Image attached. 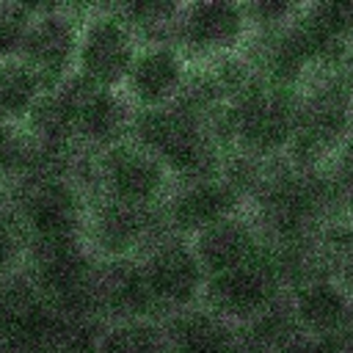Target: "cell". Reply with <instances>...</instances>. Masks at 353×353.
I'll list each match as a JSON object with an SVG mask.
<instances>
[{"label": "cell", "instance_id": "8992f818", "mask_svg": "<svg viewBox=\"0 0 353 353\" xmlns=\"http://www.w3.org/2000/svg\"><path fill=\"white\" fill-rule=\"evenodd\" d=\"M69 323L44 301L25 270L0 284V347L6 353H63Z\"/></svg>", "mask_w": 353, "mask_h": 353}, {"label": "cell", "instance_id": "44dd1931", "mask_svg": "<svg viewBox=\"0 0 353 353\" xmlns=\"http://www.w3.org/2000/svg\"><path fill=\"white\" fill-rule=\"evenodd\" d=\"M25 265H28V240L8 190L0 188V284L19 276Z\"/></svg>", "mask_w": 353, "mask_h": 353}, {"label": "cell", "instance_id": "52a82bcc", "mask_svg": "<svg viewBox=\"0 0 353 353\" xmlns=\"http://www.w3.org/2000/svg\"><path fill=\"white\" fill-rule=\"evenodd\" d=\"M251 36L245 3L204 0L179 6L171 28V44L193 63H212L229 55H240Z\"/></svg>", "mask_w": 353, "mask_h": 353}, {"label": "cell", "instance_id": "3957f363", "mask_svg": "<svg viewBox=\"0 0 353 353\" xmlns=\"http://www.w3.org/2000/svg\"><path fill=\"white\" fill-rule=\"evenodd\" d=\"M353 132V99L339 69L303 83L295 113V132L284 160L298 171H317Z\"/></svg>", "mask_w": 353, "mask_h": 353}, {"label": "cell", "instance_id": "9a60e30c", "mask_svg": "<svg viewBox=\"0 0 353 353\" xmlns=\"http://www.w3.org/2000/svg\"><path fill=\"white\" fill-rule=\"evenodd\" d=\"M135 108L127 102L121 91L94 88L83 83L74 116V141L77 149L97 154L124 138H130Z\"/></svg>", "mask_w": 353, "mask_h": 353}, {"label": "cell", "instance_id": "6da1fadb", "mask_svg": "<svg viewBox=\"0 0 353 353\" xmlns=\"http://www.w3.org/2000/svg\"><path fill=\"white\" fill-rule=\"evenodd\" d=\"M6 190L28 240V256L85 243L88 193L72 174H39Z\"/></svg>", "mask_w": 353, "mask_h": 353}, {"label": "cell", "instance_id": "8fae6325", "mask_svg": "<svg viewBox=\"0 0 353 353\" xmlns=\"http://www.w3.org/2000/svg\"><path fill=\"white\" fill-rule=\"evenodd\" d=\"M80 22H83V14H74L72 8L36 6V14L25 30L17 58L36 72L44 91H52L63 85L69 77H74Z\"/></svg>", "mask_w": 353, "mask_h": 353}, {"label": "cell", "instance_id": "5b68a950", "mask_svg": "<svg viewBox=\"0 0 353 353\" xmlns=\"http://www.w3.org/2000/svg\"><path fill=\"white\" fill-rule=\"evenodd\" d=\"M287 276L279 251L270 245L259 259H251L226 273L210 276L201 306L234 325H245L284 301Z\"/></svg>", "mask_w": 353, "mask_h": 353}, {"label": "cell", "instance_id": "484cf974", "mask_svg": "<svg viewBox=\"0 0 353 353\" xmlns=\"http://www.w3.org/2000/svg\"><path fill=\"white\" fill-rule=\"evenodd\" d=\"M0 353H6V350H3V347H0Z\"/></svg>", "mask_w": 353, "mask_h": 353}, {"label": "cell", "instance_id": "d4e9b609", "mask_svg": "<svg viewBox=\"0 0 353 353\" xmlns=\"http://www.w3.org/2000/svg\"><path fill=\"white\" fill-rule=\"evenodd\" d=\"M339 77H342V83H345L350 99H353V47L347 50V55H345L342 63H339Z\"/></svg>", "mask_w": 353, "mask_h": 353}, {"label": "cell", "instance_id": "5bb4252c", "mask_svg": "<svg viewBox=\"0 0 353 353\" xmlns=\"http://www.w3.org/2000/svg\"><path fill=\"white\" fill-rule=\"evenodd\" d=\"M190 72V61L171 41L141 44L121 85V94L135 110L168 108L182 97Z\"/></svg>", "mask_w": 353, "mask_h": 353}, {"label": "cell", "instance_id": "ac0fdd59", "mask_svg": "<svg viewBox=\"0 0 353 353\" xmlns=\"http://www.w3.org/2000/svg\"><path fill=\"white\" fill-rule=\"evenodd\" d=\"M99 309L105 323L124 320H163L152 298V290L143 279L138 259L102 262L99 279Z\"/></svg>", "mask_w": 353, "mask_h": 353}, {"label": "cell", "instance_id": "ba28073f", "mask_svg": "<svg viewBox=\"0 0 353 353\" xmlns=\"http://www.w3.org/2000/svg\"><path fill=\"white\" fill-rule=\"evenodd\" d=\"M138 47V36L113 6L88 8L80 22L74 74L94 88L121 91Z\"/></svg>", "mask_w": 353, "mask_h": 353}, {"label": "cell", "instance_id": "9c48e42d", "mask_svg": "<svg viewBox=\"0 0 353 353\" xmlns=\"http://www.w3.org/2000/svg\"><path fill=\"white\" fill-rule=\"evenodd\" d=\"M138 262L152 290V298L160 309V317H168L201 303L207 273L190 240L165 232L143 248Z\"/></svg>", "mask_w": 353, "mask_h": 353}, {"label": "cell", "instance_id": "e0dca14e", "mask_svg": "<svg viewBox=\"0 0 353 353\" xmlns=\"http://www.w3.org/2000/svg\"><path fill=\"white\" fill-rule=\"evenodd\" d=\"M165 353H248L243 328L201 303L163 317Z\"/></svg>", "mask_w": 353, "mask_h": 353}, {"label": "cell", "instance_id": "ffe728a7", "mask_svg": "<svg viewBox=\"0 0 353 353\" xmlns=\"http://www.w3.org/2000/svg\"><path fill=\"white\" fill-rule=\"evenodd\" d=\"M97 353H165L163 320L105 323L97 339Z\"/></svg>", "mask_w": 353, "mask_h": 353}, {"label": "cell", "instance_id": "277c9868", "mask_svg": "<svg viewBox=\"0 0 353 353\" xmlns=\"http://www.w3.org/2000/svg\"><path fill=\"white\" fill-rule=\"evenodd\" d=\"M91 185L88 196H102L116 204L157 212L174 188L171 171L138 141L124 138L97 154L88 163Z\"/></svg>", "mask_w": 353, "mask_h": 353}, {"label": "cell", "instance_id": "4fadbf2b", "mask_svg": "<svg viewBox=\"0 0 353 353\" xmlns=\"http://www.w3.org/2000/svg\"><path fill=\"white\" fill-rule=\"evenodd\" d=\"M287 309L306 339H334L353 325V298L328 270H309L292 281Z\"/></svg>", "mask_w": 353, "mask_h": 353}, {"label": "cell", "instance_id": "30bf717a", "mask_svg": "<svg viewBox=\"0 0 353 353\" xmlns=\"http://www.w3.org/2000/svg\"><path fill=\"white\" fill-rule=\"evenodd\" d=\"M245 204L248 196L243 193V188L221 171L215 176L174 182L168 199L160 207V221L168 234L190 240L226 218L243 215Z\"/></svg>", "mask_w": 353, "mask_h": 353}, {"label": "cell", "instance_id": "d6986e66", "mask_svg": "<svg viewBox=\"0 0 353 353\" xmlns=\"http://www.w3.org/2000/svg\"><path fill=\"white\" fill-rule=\"evenodd\" d=\"M41 97L44 85L30 66L19 58L0 61V124H25Z\"/></svg>", "mask_w": 353, "mask_h": 353}, {"label": "cell", "instance_id": "7c38bea8", "mask_svg": "<svg viewBox=\"0 0 353 353\" xmlns=\"http://www.w3.org/2000/svg\"><path fill=\"white\" fill-rule=\"evenodd\" d=\"M165 234L160 210H132L102 196H88L85 215V248L99 262L138 259L149 243Z\"/></svg>", "mask_w": 353, "mask_h": 353}, {"label": "cell", "instance_id": "2e32d148", "mask_svg": "<svg viewBox=\"0 0 353 353\" xmlns=\"http://www.w3.org/2000/svg\"><path fill=\"white\" fill-rule=\"evenodd\" d=\"M190 245H193L207 279L226 273L232 268H240L251 259H259L270 248L262 226L256 221H251L245 212L199 232L196 237H190Z\"/></svg>", "mask_w": 353, "mask_h": 353}, {"label": "cell", "instance_id": "cb8c5ba5", "mask_svg": "<svg viewBox=\"0 0 353 353\" xmlns=\"http://www.w3.org/2000/svg\"><path fill=\"white\" fill-rule=\"evenodd\" d=\"M334 262H336L334 276L342 281V287H345V290L350 292V298H353V229H350V237H347L345 248L339 251V256H336Z\"/></svg>", "mask_w": 353, "mask_h": 353}, {"label": "cell", "instance_id": "7402d4cb", "mask_svg": "<svg viewBox=\"0 0 353 353\" xmlns=\"http://www.w3.org/2000/svg\"><path fill=\"white\" fill-rule=\"evenodd\" d=\"M33 14H36V6L0 3V61L19 55V47Z\"/></svg>", "mask_w": 353, "mask_h": 353}, {"label": "cell", "instance_id": "603a6c76", "mask_svg": "<svg viewBox=\"0 0 353 353\" xmlns=\"http://www.w3.org/2000/svg\"><path fill=\"white\" fill-rule=\"evenodd\" d=\"M325 176H328V188H331L334 201L345 204L353 212V132L328 160Z\"/></svg>", "mask_w": 353, "mask_h": 353}, {"label": "cell", "instance_id": "7a4b0ae2", "mask_svg": "<svg viewBox=\"0 0 353 353\" xmlns=\"http://www.w3.org/2000/svg\"><path fill=\"white\" fill-rule=\"evenodd\" d=\"M130 138L146 146L174 176V182L215 176L223 171L221 149L204 116L174 102L157 110H135Z\"/></svg>", "mask_w": 353, "mask_h": 353}]
</instances>
